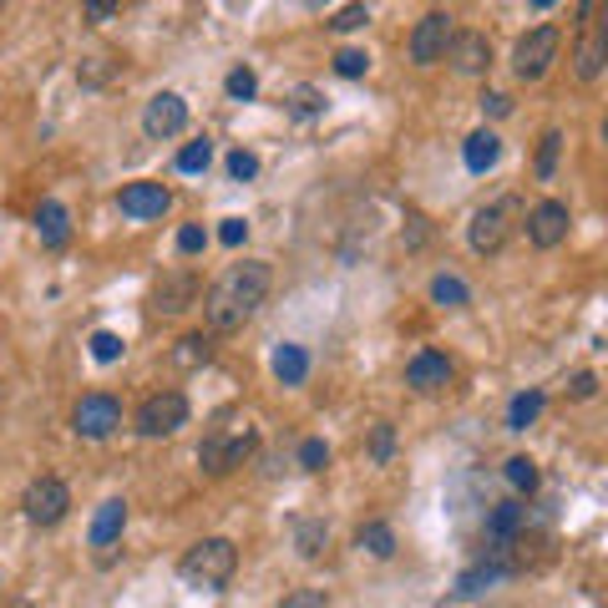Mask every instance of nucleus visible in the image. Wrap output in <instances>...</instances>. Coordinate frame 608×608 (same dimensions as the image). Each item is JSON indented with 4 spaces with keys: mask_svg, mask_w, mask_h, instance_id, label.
I'll list each match as a JSON object with an SVG mask.
<instances>
[{
    "mask_svg": "<svg viewBox=\"0 0 608 608\" xmlns=\"http://www.w3.org/2000/svg\"><path fill=\"white\" fill-rule=\"evenodd\" d=\"M11 608H36V604H11Z\"/></svg>",
    "mask_w": 608,
    "mask_h": 608,
    "instance_id": "nucleus-43",
    "label": "nucleus"
},
{
    "mask_svg": "<svg viewBox=\"0 0 608 608\" xmlns=\"http://www.w3.org/2000/svg\"><path fill=\"white\" fill-rule=\"evenodd\" d=\"M356 542H360V548H365L371 558H391V553H396V532L385 528V522H365Z\"/></svg>",
    "mask_w": 608,
    "mask_h": 608,
    "instance_id": "nucleus-24",
    "label": "nucleus"
},
{
    "mask_svg": "<svg viewBox=\"0 0 608 608\" xmlns=\"http://www.w3.org/2000/svg\"><path fill=\"white\" fill-rule=\"evenodd\" d=\"M213 162V143L209 137H199V143H188L183 153H178V172H203Z\"/></svg>",
    "mask_w": 608,
    "mask_h": 608,
    "instance_id": "nucleus-29",
    "label": "nucleus"
},
{
    "mask_svg": "<svg viewBox=\"0 0 608 608\" xmlns=\"http://www.w3.org/2000/svg\"><path fill=\"white\" fill-rule=\"evenodd\" d=\"M209 335H183V340H178V350H172V360H178V365H188V371H193V365H209Z\"/></svg>",
    "mask_w": 608,
    "mask_h": 608,
    "instance_id": "nucleus-28",
    "label": "nucleus"
},
{
    "mask_svg": "<svg viewBox=\"0 0 608 608\" xmlns=\"http://www.w3.org/2000/svg\"><path fill=\"white\" fill-rule=\"evenodd\" d=\"M122 350H127V345H122L117 330H97V335H92V360H102V365L122 360Z\"/></svg>",
    "mask_w": 608,
    "mask_h": 608,
    "instance_id": "nucleus-31",
    "label": "nucleus"
},
{
    "mask_svg": "<svg viewBox=\"0 0 608 608\" xmlns=\"http://www.w3.org/2000/svg\"><path fill=\"white\" fill-rule=\"evenodd\" d=\"M203 249H209V228H203V224L178 228V254H203Z\"/></svg>",
    "mask_w": 608,
    "mask_h": 608,
    "instance_id": "nucleus-34",
    "label": "nucleus"
},
{
    "mask_svg": "<svg viewBox=\"0 0 608 608\" xmlns=\"http://www.w3.org/2000/svg\"><path fill=\"white\" fill-rule=\"evenodd\" d=\"M447 41H451V15L447 11H426L410 31V61L416 67H437L447 56Z\"/></svg>",
    "mask_w": 608,
    "mask_h": 608,
    "instance_id": "nucleus-7",
    "label": "nucleus"
},
{
    "mask_svg": "<svg viewBox=\"0 0 608 608\" xmlns=\"http://www.w3.org/2000/svg\"><path fill=\"white\" fill-rule=\"evenodd\" d=\"M238 568V548L228 538H203L193 542L183 553V563H178V573H183L188 588H203V594H218L228 578H234Z\"/></svg>",
    "mask_w": 608,
    "mask_h": 608,
    "instance_id": "nucleus-2",
    "label": "nucleus"
},
{
    "mask_svg": "<svg viewBox=\"0 0 608 608\" xmlns=\"http://www.w3.org/2000/svg\"><path fill=\"white\" fill-rule=\"evenodd\" d=\"M568 396L573 401H594L598 396V375L594 371H578V375H573V385H568Z\"/></svg>",
    "mask_w": 608,
    "mask_h": 608,
    "instance_id": "nucleus-39",
    "label": "nucleus"
},
{
    "mask_svg": "<svg viewBox=\"0 0 608 608\" xmlns=\"http://www.w3.org/2000/svg\"><path fill=\"white\" fill-rule=\"evenodd\" d=\"M294 542H300V558H319L325 553V542H330V528L315 522V517H304L300 528H294Z\"/></svg>",
    "mask_w": 608,
    "mask_h": 608,
    "instance_id": "nucleus-23",
    "label": "nucleus"
},
{
    "mask_svg": "<svg viewBox=\"0 0 608 608\" xmlns=\"http://www.w3.org/2000/svg\"><path fill=\"white\" fill-rule=\"evenodd\" d=\"M183 426H188V396L183 391H158V396H147L143 406H137V431H143L147 441L172 437V431H183Z\"/></svg>",
    "mask_w": 608,
    "mask_h": 608,
    "instance_id": "nucleus-4",
    "label": "nucleus"
},
{
    "mask_svg": "<svg viewBox=\"0 0 608 608\" xmlns=\"http://www.w3.org/2000/svg\"><path fill=\"white\" fill-rule=\"evenodd\" d=\"M447 61L462 71V77H476V71H487V67H492V41L482 36V31H451Z\"/></svg>",
    "mask_w": 608,
    "mask_h": 608,
    "instance_id": "nucleus-12",
    "label": "nucleus"
},
{
    "mask_svg": "<svg viewBox=\"0 0 608 608\" xmlns=\"http://www.w3.org/2000/svg\"><path fill=\"white\" fill-rule=\"evenodd\" d=\"M522 517H528V507L522 503H497L492 507V517H487V553H497V558H507L513 553V542H517V532H522Z\"/></svg>",
    "mask_w": 608,
    "mask_h": 608,
    "instance_id": "nucleus-16",
    "label": "nucleus"
},
{
    "mask_svg": "<svg viewBox=\"0 0 608 608\" xmlns=\"http://www.w3.org/2000/svg\"><path fill=\"white\" fill-rule=\"evenodd\" d=\"M325 462H330V447H325L319 437H309L300 447V466H304V472H325Z\"/></svg>",
    "mask_w": 608,
    "mask_h": 608,
    "instance_id": "nucleus-33",
    "label": "nucleus"
},
{
    "mask_svg": "<svg viewBox=\"0 0 608 608\" xmlns=\"http://www.w3.org/2000/svg\"><path fill=\"white\" fill-rule=\"evenodd\" d=\"M431 300L447 304V309H462V304L472 300V290H466L457 274H437V279H431Z\"/></svg>",
    "mask_w": 608,
    "mask_h": 608,
    "instance_id": "nucleus-25",
    "label": "nucleus"
},
{
    "mask_svg": "<svg viewBox=\"0 0 608 608\" xmlns=\"http://www.w3.org/2000/svg\"><path fill=\"white\" fill-rule=\"evenodd\" d=\"M482 112H487V117H507V112H513V97L507 92H482Z\"/></svg>",
    "mask_w": 608,
    "mask_h": 608,
    "instance_id": "nucleus-40",
    "label": "nucleus"
},
{
    "mask_svg": "<svg viewBox=\"0 0 608 608\" xmlns=\"http://www.w3.org/2000/svg\"><path fill=\"white\" fill-rule=\"evenodd\" d=\"M122 528H127V503L122 497H106L102 507H97V517H92V548H112V542L122 538Z\"/></svg>",
    "mask_w": 608,
    "mask_h": 608,
    "instance_id": "nucleus-17",
    "label": "nucleus"
},
{
    "mask_svg": "<svg viewBox=\"0 0 608 608\" xmlns=\"http://www.w3.org/2000/svg\"><path fill=\"white\" fill-rule=\"evenodd\" d=\"M604 56H608V41L604 36H588L578 46V52H573V71H578V81H594L598 71H604Z\"/></svg>",
    "mask_w": 608,
    "mask_h": 608,
    "instance_id": "nucleus-22",
    "label": "nucleus"
},
{
    "mask_svg": "<svg viewBox=\"0 0 608 608\" xmlns=\"http://www.w3.org/2000/svg\"><path fill=\"white\" fill-rule=\"evenodd\" d=\"M67 507H71V492L61 476H36L26 487V497H21V513H26L36 528H56V522L67 517Z\"/></svg>",
    "mask_w": 608,
    "mask_h": 608,
    "instance_id": "nucleus-5",
    "label": "nucleus"
},
{
    "mask_svg": "<svg viewBox=\"0 0 608 608\" xmlns=\"http://www.w3.org/2000/svg\"><path fill=\"white\" fill-rule=\"evenodd\" d=\"M199 304V274L193 269H168L158 279V290H153V309L158 315H183Z\"/></svg>",
    "mask_w": 608,
    "mask_h": 608,
    "instance_id": "nucleus-10",
    "label": "nucleus"
},
{
    "mask_svg": "<svg viewBox=\"0 0 608 608\" xmlns=\"http://www.w3.org/2000/svg\"><path fill=\"white\" fill-rule=\"evenodd\" d=\"M112 15H117L112 0H92V5H87V21H112Z\"/></svg>",
    "mask_w": 608,
    "mask_h": 608,
    "instance_id": "nucleus-42",
    "label": "nucleus"
},
{
    "mask_svg": "<svg viewBox=\"0 0 608 608\" xmlns=\"http://www.w3.org/2000/svg\"><path fill=\"white\" fill-rule=\"evenodd\" d=\"M503 476H507V487L513 492H532L538 487V462H532V457H507Z\"/></svg>",
    "mask_w": 608,
    "mask_h": 608,
    "instance_id": "nucleus-26",
    "label": "nucleus"
},
{
    "mask_svg": "<svg viewBox=\"0 0 608 608\" xmlns=\"http://www.w3.org/2000/svg\"><path fill=\"white\" fill-rule=\"evenodd\" d=\"M391 451H396V431H391V426H375V437H371V457L375 462H391Z\"/></svg>",
    "mask_w": 608,
    "mask_h": 608,
    "instance_id": "nucleus-38",
    "label": "nucleus"
},
{
    "mask_svg": "<svg viewBox=\"0 0 608 608\" xmlns=\"http://www.w3.org/2000/svg\"><path fill=\"white\" fill-rule=\"evenodd\" d=\"M249 451H254V426H218L213 437H203L199 462H203V472L224 476V472H234V466H244Z\"/></svg>",
    "mask_w": 608,
    "mask_h": 608,
    "instance_id": "nucleus-3",
    "label": "nucleus"
},
{
    "mask_svg": "<svg viewBox=\"0 0 608 608\" xmlns=\"http://www.w3.org/2000/svg\"><path fill=\"white\" fill-rule=\"evenodd\" d=\"M507 213H513V203H487V209L472 213V228H466V238H472L476 254H497L507 244Z\"/></svg>",
    "mask_w": 608,
    "mask_h": 608,
    "instance_id": "nucleus-13",
    "label": "nucleus"
},
{
    "mask_svg": "<svg viewBox=\"0 0 608 608\" xmlns=\"http://www.w3.org/2000/svg\"><path fill=\"white\" fill-rule=\"evenodd\" d=\"M558 41H563V36H558V26H532L528 36L513 46V71L522 81H538L542 71L558 61Z\"/></svg>",
    "mask_w": 608,
    "mask_h": 608,
    "instance_id": "nucleus-6",
    "label": "nucleus"
},
{
    "mask_svg": "<svg viewBox=\"0 0 608 608\" xmlns=\"http://www.w3.org/2000/svg\"><path fill=\"white\" fill-rule=\"evenodd\" d=\"M451 381V360L437 356V350H421V356H410L406 365V385L410 391H421V396H437V391H447Z\"/></svg>",
    "mask_w": 608,
    "mask_h": 608,
    "instance_id": "nucleus-14",
    "label": "nucleus"
},
{
    "mask_svg": "<svg viewBox=\"0 0 608 608\" xmlns=\"http://www.w3.org/2000/svg\"><path fill=\"white\" fill-rule=\"evenodd\" d=\"M542 416V391H517L513 406H507V431H528Z\"/></svg>",
    "mask_w": 608,
    "mask_h": 608,
    "instance_id": "nucleus-21",
    "label": "nucleus"
},
{
    "mask_svg": "<svg viewBox=\"0 0 608 608\" xmlns=\"http://www.w3.org/2000/svg\"><path fill=\"white\" fill-rule=\"evenodd\" d=\"M462 158H466V168H472V172L497 168V158H503V137L492 133V127H482V133H472V137H466Z\"/></svg>",
    "mask_w": 608,
    "mask_h": 608,
    "instance_id": "nucleus-20",
    "label": "nucleus"
},
{
    "mask_svg": "<svg viewBox=\"0 0 608 608\" xmlns=\"http://www.w3.org/2000/svg\"><path fill=\"white\" fill-rule=\"evenodd\" d=\"M269 371H274L279 385H300L304 375H309V356H304V345H274Z\"/></svg>",
    "mask_w": 608,
    "mask_h": 608,
    "instance_id": "nucleus-19",
    "label": "nucleus"
},
{
    "mask_svg": "<svg viewBox=\"0 0 608 608\" xmlns=\"http://www.w3.org/2000/svg\"><path fill=\"white\" fill-rule=\"evenodd\" d=\"M218 238H224L228 249H238V244L249 238V224H244V218H224V228H218Z\"/></svg>",
    "mask_w": 608,
    "mask_h": 608,
    "instance_id": "nucleus-41",
    "label": "nucleus"
},
{
    "mask_svg": "<svg viewBox=\"0 0 608 608\" xmlns=\"http://www.w3.org/2000/svg\"><path fill=\"white\" fill-rule=\"evenodd\" d=\"M224 87H228V97H234V102H254V97H259V77H254L249 67H234Z\"/></svg>",
    "mask_w": 608,
    "mask_h": 608,
    "instance_id": "nucleus-30",
    "label": "nucleus"
},
{
    "mask_svg": "<svg viewBox=\"0 0 608 608\" xmlns=\"http://www.w3.org/2000/svg\"><path fill=\"white\" fill-rule=\"evenodd\" d=\"M558 153H563V133H558V127H548V133L538 137V178H542V183L558 172Z\"/></svg>",
    "mask_w": 608,
    "mask_h": 608,
    "instance_id": "nucleus-27",
    "label": "nucleus"
},
{
    "mask_svg": "<svg viewBox=\"0 0 608 608\" xmlns=\"http://www.w3.org/2000/svg\"><path fill=\"white\" fill-rule=\"evenodd\" d=\"M117 203H122V213H127V218H162V213H168V203H172V193L162 183H127L117 193Z\"/></svg>",
    "mask_w": 608,
    "mask_h": 608,
    "instance_id": "nucleus-15",
    "label": "nucleus"
},
{
    "mask_svg": "<svg viewBox=\"0 0 608 608\" xmlns=\"http://www.w3.org/2000/svg\"><path fill=\"white\" fill-rule=\"evenodd\" d=\"M568 203H558V199H542L538 209L528 213V238H532V249H558L563 238H568Z\"/></svg>",
    "mask_w": 608,
    "mask_h": 608,
    "instance_id": "nucleus-11",
    "label": "nucleus"
},
{
    "mask_svg": "<svg viewBox=\"0 0 608 608\" xmlns=\"http://www.w3.org/2000/svg\"><path fill=\"white\" fill-rule=\"evenodd\" d=\"M71 426H77V437H87V441H106L122 426V406L112 396H81L77 410H71Z\"/></svg>",
    "mask_w": 608,
    "mask_h": 608,
    "instance_id": "nucleus-8",
    "label": "nucleus"
},
{
    "mask_svg": "<svg viewBox=\"0 0 608 608\" xmlns=\"http://www.w3.org/2000/svg\"><path fill=\"white\" fill-rule=\"evenodd\" d=\"M228 172H234L238 183H249L254 172H259V158H254L249 147H238V153H228Z\"/></svg>",
    "mask_w": 608,
    "mask_h": 608,
    "instance_id": "nucleus-35",
    "label": "nucleus"
},
{
    "mask_svg": "<svg viewBox=\"0 0 608 608\" xmlns=\"http://www.w3.org/2000/svg\"><path fill=\"white\" fill-rule=\"evenodd\" d=\"M335 71L356 81V77H365V71H371V56L356 52V46H345V52H335Z\"/></svg>",
    "mask_w": 608,
    "mask_h": 608,
    "instance_id": "nucleus-32",
    "label": "nucleus"
},
{
    "mask_svg": "<svg viewBox=\"0 0 608 608\" xmlns=\"http://www.w3.org/2000/svg\"><path fill=\"white\" fill-rule=\"evenodd\" d=\"M188 127V102L178 92H158L153 102L143 106V133L153 137V143H162V137H178Z\"/></svg>",
    "mask_w": 608,
    "mask_h": 608,
    "instance_id": "nucleus-9",
    "label": "nucleus"
},
{
    "mask_svg": "<svg viewBox=\"0 0 608 608\" xmlns=\"http://www.w3.org/2000/svg\"><path fill=\"white\" fill-rule=\"evenodd\" d=\"M269 264L264 259H244V264H228L218 274L209 294H203V315H209L213 330H238L244 319L259 315V304L269 300Z\"/></svg>",
    "mask_w": 608,
    "mask_h": 608,
    "instance_id": "nucleus-1",
    "label": "nucleus"
},
{
    "mask_svg": "<svg viewBox=\"0 0 608 608\" xmlns=\"http://www.w3.org/2000/svg\"><path fill=\"white\" fill-rule=\"evenodd\" d=\"M365 21H371V11H365V5H345V11H335L330 31H360Z\"/></svg>",
    "mask_w": 608,
    "mask_h": 608,
    "instance_id": "nucleus-36",
    "label": "nucleus"
},
{
    "mask_svg": "<svg viewBox=\"0 0 608 608\" xmlns=\"http://www.w3.org/2000/svg\"><path fill=\"white\" fill-rule=\"evenodd\" d=\"M36 234H41V244H46V249H61V244L71 238V213L61 209L56 199H46L36 209Z\"/></svg>",
    "mask_w": 608,
    "mask_h": 608,
    "instance_id": "nucleus-18",
    "label": "nucleus"
},
{
    "mask_svg": "<svg viewBox=\"0 0 608 608\" xmlns=\"http://www.w3.org/2000/svg\"><path fill=\"white\" fill-rule=\"evenodd\" d=\"M279 608H330V598H325V588H300V594H290Z\"/></svg>",
    "mask_w": 608,
    "mask_h": 608,
    "instance_id": "nucleus-37",
    "label": "nucleus"
}]
</instances>
